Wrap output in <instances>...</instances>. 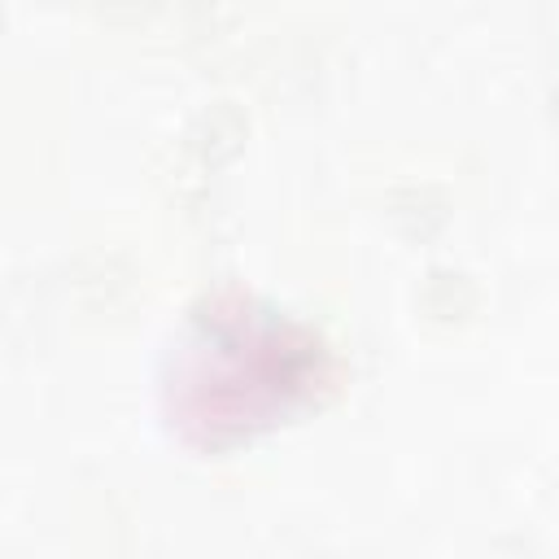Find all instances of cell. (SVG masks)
<instances>
[{"label": "cell", "instance_id": "cell-1", "mask_svg": "<svg viewBox=\"0 0 559 559\" xmlns=\"http://www.w3.org/2000/svg\"><path fill=\"white\" fill-rule=\"evenodd\" d=\"M240 135H245V122L236 109L218 105V109H205L192 131H188V153L201 162V166H218L227 162L236 148H240Z\"/></svg>", "mask_w": 559, "mask_h": 559}]
</instances>
